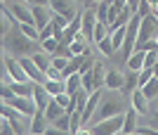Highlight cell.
<instances>
[{"instance_id": "6da1fadb", "label": "cell", "mask_w": 158, "mask_h": 135, "mask_svg": "<svg viewBox=\"0 0 158 135\" xmlns=\"http://www.w3.org/2000/svg\"><path fill=\"white\" fill-rule=\"evenodd\" d=\"M2 45H5L7 54H14V57H31V54L43 50V43L40 41H33L26 33H21L19 24L14 28H10L7 33H2Z\"/></svg>"}, {"instance_id": "7a4b0ae2", "label": "cell", "mask_w": 158, "mask_h": 135, "mask_svg": "<svg viewBox=\"0 0 158 135\" xmlns=\"http://www.w3.org/2000/svg\"><path fill=\"white\" fill-rule=\"evenodd\" d=\"M125 111H127V102L123 100V97H118V95H113V90H111L106 97H102V104H99L97 116L92 119V123L111 119V116H116V114H125Z\"/></svg>"}, {"instance_id": "3957f363", "label": "cell", "mask_w": 158, "mask_h": 135, "mask_svg": "<svg viewBox=\"0 0 158 135\" xmlns=\"http://www.w3.org/2000/svg\"><path fill=\"white\" fill-rule=\"evenodd\" d=\"M149 41H158V17L153 12L142 17V26H139V36H137L135 50H142Z\"/></svg>"}, {"instance_id": "277c9868", "label": "cell", "mask_w": 158, "mask_h": 135, "mask_svg": "<svg viewBox=\"0 0 158 135\" xmlns=\"http://www.w3.org/2000/svg\"><path fill=\"white\" fill-rule=\"evenodd\" d=\"M125 126V114H116L111 119H104L99 123H92V135H118Z\"/></svg>"}, {"instance_id": "5b68a950", "label": "cell", "mask_w": 158, "mask_h": 135, "mask_svg": "<svg viewBox=\"0 0 158 135\" xmlns=\"http://www.w3.org/2000/svg\"><path fill=\"white\" fill-rule=\"evenodd\" d=\"M104 83H106V69H104L102 62H97L92 71H87V74L83 76V88H85L87 93H94V90H99Z\"/></svg>"}, {"instance_id": "8992f818", "label": "cell", "mask_w": 158, "mask_h": 135, "mask_svg": "<svg viewBox=\"0 0 158 135\" xmlns=\"http://www.w3.org/2000/svg\"><path fill=\"white\" fill-rule=\"evenodd\" d=\"M2 116L12 123V128H14L17 135H26L28 130H31V126H26V121H24V116H26V114H21L19 109L10 107V104H2Z\"/></svg>"}, {"instance_id": "52a82bcc", "label": "cell", "mask_w": 158, "mask_h": 135, "mask_svg": "<svg viewBox=\"0 0 158 135\" xmlns=\"http://www.w3.org/2000/svg\"><path fill=\"white\" fill-rule=\"evenodd\" d=\"M2 104H10V107L19 109L21 114H26V116H33L35 111H38L33 97H19V95H14V97H10V100H2Z\"/></svg>"}, {"instance_id": "ba28073f", "label": "cell", "mask_w": 158, "mask_h": 135, "mask_svg": "<svg viewBox=\"0 0 158 135\" xmlns=\"http://www.w3.org/2000/svg\"><path fill=\"white\" fill-rule=\"evenodd\" d=\"M5 69H7V74L12 76L14 81H31V76L26 74V69L21 67V62L14 57V54H7L5 57Z\"/></svg>"}, {"instance_id": "9c48e42d", "label": "cell", "mask_w": 158, "mask_h": 135, "mask_svg": "<svg viewBox=\"0 0 158 135\" xmlns=\"http://www.w3.org/2000/svg\"><path fill=\"white\" fill-rule=\"evenodd\" d=\"M83 17V36L87 38V43L94 41V26H97V7H87Z\"/></svg>"}, {"instance_id": "30bf717a", "label": "cell", "mask_w": 158, "mask_h": 135, "mask_svg": "<svg viewBox=\"0 0 158 135\" xmlns=\"http://www.w3.org/2000/svg\"><path fill=\"white\" fill-rule=\"evenodd\" d=\"M10 7V12L14 14V19L19 21V24H33V10L26 5H21V2H7Z\"/></svg>"}, {"instance_id": "8fae6325", "label": "cell", "mask_w": 158, "mask_h": 135, "mask_svg": "<svg viewBox=\"0 0 158 135\" xmlns=\"http://www.w3.org/2000/svg\"><path fill=\"white\" fill-rule=\"evenodd\" d=\"M33 24L43 31V28L52 21V12H50V5H33Z\"/></svg>"}, {"instance_id": "7c38bea8", "label": "cell", "mask_w": 158, "mask_h": 135, "mask_svg": "<svg viewBox=\"0 0 158 135\" xmlns=\"http://www.w3.org/2000/svg\"><path fill=\"white\" fill-rule=\"evenodd\" d=\"M130 104L135 109H137L139 114H149V107H151V100L144 95V90L137 88V90H132V97H130Z\"/></svg>"}, {"instance_id": "4fadbf2b", "label": "cell", "mask_w": 158, "mask_h": 135, "mask_svg": "<svg viewBox=\"0 0 158 135\" xmlns=\"http://www.w3.org/2000/svg\"><path fill=\"white\" fill-rule=\"evenodd\" d=\"M50 7H52V12H59L69 19H76V5H73V0H50Z\"/></svg>"}, {"instance_id": "5bb4252c", "label": "cell", "mask_w": 158, "mask_h": 135, "mask_svg": "<svg viewBox=\"0 0 158 135\" xmlns=\"http://www.w3.org/2000/svg\"><path fill=\"white\" fill-rule=\"evenodd\" d=\"M33 100H35V107H38L40 111H45L47 104L52 102V95H50V90H47L43 83H35V90H33Z\"/></svg>"}, {"instance_id": "9a60e30c", "label": "cell", "mask_w": 158, "mask_h": 135, "mask_svg": "<svg viewBox=\"0 0 158 135\" xmlns=\"http://www.w3.org/2000/svg\"><path fill=\"white\" fill-rule=\"evenodd\" d=\"M47 121H50V119L45 116V111H40V109H38V111L31 116V133L45 135V130L50 128V126H47Z\"/></svg>"}, {"instance_id": "2e32d148", "label": "cell", "mask_w": 158, "mask_h": 135, "mask_svg": "<svg viewBox=\"0 0 158 135\" xmlns=\"http://www.w3.org/2000/svg\"><path fill=\"white\" fill-rule=\"evenodd\" d=\"M109 90H123L125 88V74H120V71H106V83H104Z\"/></svg>"}, {"instance_id": "e0dca14e", "label": "cell", "mask_w": 158, "mask_h": 135, "mask_svg": "<svg viewBox=\"0 0 158 135\" xmlns=\"http://www.w3.org/2000/svg\"><path fill=\"white\" fill-rule=\"evenodd\" d=\"M7 85H12V90L19 97H33V90H35V81H12Z\"/></svg>"}, {"instance_id": "ac0fdd59", "label": "cell", "mask_w": 158, "mask_h": 135, "mask_svg": "<svg viewBox=\"0 0 158 135\" xmlns=\"http://www.w3.org/2000/svg\"><path fill=\"white\" fill-rule=\"evenodd\" d=\"M144 59H146L144 50H135V52L130 54V59H127V69H132V71H142V69H144Z\"/></svg>"}, {"instance_id": "d6986e66", "label": "cell", "mask_w": 158, "mask_h": 135, "mask_svg": "<svg viewBox=\"0 0 158 135\" xmlns=\"http://www.w3.org/2000/svg\"><path fill=\"white\" fill-rule=\"evenodd\" d=\"M31 59L38 64L43 71H47V69L52 67V54L50 52H45V50H40V52H35V54H31Z\"/></svg>"}, {"instance_id": "ffe728a7", "label": "cell", "mask_w": 158, "mask_h": 135, "mask_svg": "<svg viewBox=\"0 0 158 135\" xmlns=\"http://www.w3.org/2000/svg\"><path fill=\"white\" fill-rule=\"evenodd\" d=\"M45 88L50 90L52 97H57V95L66 93V81H64V78H50V81L45 83Z\"/></svg>"}, {"instance_id": "44dd1931", "label": "cell", "mask_w": 158, "mask_h": 135, "mask_svg": "<svg viewBox=\"0 0 158 135\" xmlns=\"http://www.w3.org/2000/svg\"><path fill=\"white\" fill-rule=\"evenodd\" d=\"M139 88V71H132V69H127V74H125V93L132 95V90H137Z\"/></svg>"}, {"instance_id": "7402d4cb", "label": "cell", "mask_w": 158, "mask_h": 135, "mask_svg": "<svg viewBox=\"0 0 158 135\" xmlns=\"http://www.w3.org/2000/svg\"><path fill=\"white\" fill-rule=\"evenodd\" d=\"M64 111H66V109H64V107L59 104V102H57V100L52 97V102H50V104H47V109H45V116L50 119V121H54V119H59V116L64 114Z\"/></svg>"}, {"instance_id": "603a6c76", "label": "cell", "mask_w": 158, "mask_h": 135, "mask_svg": "<svg viewBox=\"0 0 158 135\" xmlns=\"http://www.w3.org/2000/svg\"><path fill=\"white\" fill-rule=\"evenodd\" d=\"M109 10H111V0H104L97 5V21H102L106 26H109Z\"/></svg>"}, {"instance_id": "cb8c5ba5", "label": "cell", "mask_w": 158, "mask_h": 135, "mask_svg": "<svg viewBox=\"0 0 158 135\" xmlns=\"http://www.w3.org/2000/svg\"><path fill=\"white\" fill-rule=\"evenodd\" d=\"M80 88H83V76H80V74H73V76L66 78V93H69V95H73L76 90H80Z\"/></svg>"}, {"instance_id": "d4e9b609", "label": "cell", "mask_w": 158, "mask_h": 135, "mask_svg": "<svg viewBox=\"0 0 158 135\" xmlns=\"http://www.w3.org/2000/svg\"><path fill=\"white\" fill-rule=\"evenodd\" d=\"M125 33H127V26H120V28H116V31H111V43H113L116 50L123 47V43H125Z\"/></svg>"}, {"instance_id": "484cf974", "label": "cell", "mask_w": 158, "mask_h": 135, "mask_svg": "<svg viewBox=\"0 0 158 135\" xmlns=\"http://www.w3.org/2000/svg\"><path fill=\"white\" fill-rule=\"evenodd\" d=\"M142 90H144V95L149 97V100H156V97H158V78L153 76V78H151L149 83H146V85H144Z\"/></svg>"}, {"instance_id": "4316f807", "label": "cell", "mask_w": 158, "mask_h": 135, "mask_svg": "<svg viewBox=\"0 0 158 135\" xmlns=\"http://www.w3.org/2000/svg\"><path fill=\"white\" fill-rule=\"evenodd\" d=\"M52 126H57V128H61V130H71V111H64L59 119H54Z\"/></svg>"}, {"instance_id": "83f0119b", "label": "cell", "mask_w": 158, "mask_h": 135, "mask_svg": "<svg viewBox=\"0 0 158 135\" xmlns=\"http://www.w3.org/2000/svg\"><path fill=\"white\" fill-rule=\"evenodd\" d=\"M109 26L106 24H102V21H97V26H94V43H102L104 38H109Z\"/></svg>"}, {"instance_id": "f1b7e54d", "label": "cell", "mask_w": 158, "mask_h": 135, "mask_svg": "<svg viewBox=\"0 0 158 135\" xmlns=\"http://www.w3.org/2000/svg\"><path fill=\"white\" fill-rule=\"evenodd\" d=\"M97 45H99V50H102L106 57H111V54L116 52V47H113V43H111V36H109V38H104L102 43H97Z\"/></svg>"}, {"instance_id": "f546056e", "label": "cell", "mask_w": 158, "mask_h": 135, "mask_svg": "<svg viewBox=\"0 0 158 135\" xmlns=\"http://www.w3.org/2000/svg\"><path fill=\"white\" fill-rule=\"evenodd\" d=\"M92 69H94V59H92V54L87 52V54H85V59H83V67H80L78 74H80V76H85L87 71H92Z\"/></svg>"}, {"instance_id": "4dcf8cb0", "label": "cell", "mask_w": 158, "mask_h": 135, "mask_svg": "<svg viewBox=\"0 0 158 135\" xmlns=\"http://www.w3.org/2000/svg\"><path fill=\"white\" fill-rule=\"evenodd\" d=\"M149 119H151V126L153 128H158V97L156 100H151V107H149Z\"/></svg>"}, {"instance_id": "1f68e13d", "label": "cell", "mask_w": 158, "mask_h": 135, "mask_svg": "<svg viewBox=\"0 0 158 135\" xmlns=\"http://www.w3.org/2000/svg\"><path fill=\"white\" fill-rule=\"evenodd\" d=\"M151 78H153V69H142L139 71V88H144Z\"/></svg>"}, {"instance_id": "d6a6232c", "label": "cell", "mask_w": 158, "mask_h": 135, "mask_svg": "<svg viewBox=\"0 0 158 135\" xmlns=\"http://www.w3.org/2000/svg\"><path fill=\"white\" fill-rule=\"evenodd\" d=\"M57 47H59V41H57V38H47V41H43V50H45V52L52 54Z\"/></svg>"}, {"instance_id": "836d02e7", "label": "cell", "mask_w": 158, "mask_h": 135, "mask_svg": "<svg viewBox=\"0 0 158 135\" xmlns=\"http://www.w3.org/2000/svg\"><path fill=\"white\" fill-rule=\"evenodd\" d=\"M0 135H17V133H14V128H12V123L7 121V119L0 121Z\"/></svg>"}, {"instance_id": "e575fe53", "label": "cell", "mask_w": 158, "mask_h": 135, "mask_svg": "<svg viewBox=\"0 0 158 135\" xmlns=\"http://www.w3.org/2000/svg\"><path fill=\"white\" fill-rule=\"evenodd\" d=\"M47 38H54V26H52V21H50V24H47V26L40 31V43L47 41Z\"/></svg>"}, {"instance_id": "d590c367", "label": "cell", "mask_w": 158, "mask_h": 135, "mask_svg": "<svg viewBox=\"0 0 158 135\" xmlns=\"http://www.w3.org/2000/svg\"><path fill=\"white\" fill-rule=\"evenodd\" d=\"M45 135H73L71 130H61V128H57V126H50V128L45 130Z\"/></svg>"}, {"instance_id": "8d00e7d4", "label": "cell", "mask_w": 158, "mask_h": 135, "mask_svg": "<svg viewBox=\"0 0 158 135\" xmlns=\"http://www.w3.org/2000/svg\"><path fill=\"white\" fill-rule=\"evenodd\" d=\"M139 2H142V0H127V7H130L132 12L137 14V10H139Z\"/></svg>"}, {"instance_id": "74e56055", "label": "cell", "mask_w": 158, "mask_h": 135, "mask_svg": "<svg viewBox=\"0 0 158 135\" xmlns=\"http://www.w3.org/2000/svg\"><path fill=\"white\" fill-rule=\"evenodd\" d=\"M97 2H104V0H97Z\"/></svg>"}, {"instance_id": "f35d334b", "label": "cell", "mask_w": 158, "mask_h": 135, "mask_svg": "<svg viewBox=\"0 0 158 135\" xmlns=\"http://www.w3.org/2000/svg\"><path fill=\"white\" fill-rule=\"evenodd\" d=\"M26 2H33V0H26Z\"/></svg>"}, {"instance_id": "ab89813d", "label": "cell", "mask_w": 158, "mask_h": 135, "mask_svg": "<svg viewBox=\"0 0 158 135\" xmlns=\"http://www.w3.org/2000/svg\"><path fill=\"white\" fill-rule=\"evenodd\" d=\"M31 135H38V133H31Z\"/></svg>"}]
</instances>
